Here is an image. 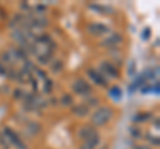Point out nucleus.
Listing matches in <instances>:
<instances>
[{"label":"nucleus","mask_w":160,"mask_h":149,"mask_svg":"<svg viewBox=\"0 0 160 149\" xmlns=\"http://www.w3.org/2000/svg\"><path fill=\"white\" fill-rule=\"evenodd\" d=\"M88 31L92 35H96L98 36V35H104L108 31V28L106 26H103V24H100V23H93L88 27Z\"/></svg>","instance_id":"423d86ee"},{"label":"nucleus","mask_w":160,"mask_h":149,"mask_svg":"<svg viewBox=\"0 0 160 149\" xmlns=\"http://www.w3.org/2000/svg\"><path fill=\"white\" fill-rule=\"evenodd\" d=\"M88 73H89V77L92 79V80H95L98 84H103V85H106L107 84V81L103 79V76L100 73H98V72H95V71H88Z\"/></svg>","instance_id":"1a4fd4ad"},{"label":"nucleus","mask_w":160,"mask_h":149,"mask_svg":"<svg viewBox=\"0 0 160 149\" xmlns=\"http://www.w3.org/2000/svg\"><path fill=\"white\" fill-rule=\"evenodd\" d=\"M72 88H73V91H75V92H76V93H80V95H84V93L89 92V89H91L89 84H87L86 81L83 80V79H78V80L72 84Z\"/></svg>","instance_id":"7ed1b4c3"},{"label":"nucleus","mask_w":160,"mask_h":149,"mask_svg":"<svg viewBox=\"0 0 160 149\" xmlns=\"http://www.w3.org/2000/svg\"><path fill=\"white\" fill-rule=\"evenodd\" d=\"M72 111L75 115L78 116H86L88 113V108L86 105H82V107H76V108H72Z\"/></svg>","instance_id":"9d476101"},{"label":"nucleus","mask_w":160,"mask_h":149,"mask_svg":"<svg viewBox=\"0 0 160 149\" xmlns=\"http://www.w3.org/2000/svg\"><path fill=\"white\" fill-rule=\"evenodd\" d=\"M111 96H115V99H118L120 97V89H118V88H112L111 89Z\"/></svg>","instance_id":"9b49d317"},{"label":"nucleus","mask_w":160,"mask_h":149,"mask_svg":"<svg viewBox=\"0 0 160 149\" xmlns=\"http://www.w3.org/2000/svg\"><path fill=\"white\" fill-rule=\"evenodd\" d=\"M122 41H123V39L119 33H112L108 39H106V40L103 41V46L104 47H118Z\"/></svg>","instance_id":"20e7f679"},{"label":"nucleus","mask_w":160,"mask_h":149,"mask_svg":"<svg viewBox=\"0 0 160 149\" xmlns=\"http://www.w3.org/2000/svg\"><path fill=\"white\" fill-rule=\"evenodd\" d=\"M3 133H4V138L7 140V142L9 141V142H12L13 145H16L18 147V149H27L26 148V145L20 141V138L15 135V133L11 131L9 128H4V131H3Z\"/></svg>","instance_id":"f03ea898"},{"label":"nucleus","mask_w":160,"mask_h":149,"mask_svg":"<svg viewBox=\"0 0 160 149\" xmlns=\"http://www.w3.org/2000/svg\"><path fill=\"white\" fill-rule=\"evenodd\" d=\"M112 117V111L108 107H102L99 108L98 111L93 112V115L91 117V121L95 124V125H104L107 124Z\"/></svg>","instance_id":"f257e3e1"},{"label":"nucleus","mask_w":160,"mask_h":149,"mask_svg":"<svg viewBox=\"0 0 160 149\" xmlns=\"http://www.w3.org/2000/svg\"><path fill=\"white\" fill-rule=\"evenodd\" d=\"M102 68H103L104 73H107L108 76L118 77V69L113 67V64H111V63H106V61H104V63H103V65H102Z\"/></svg>","instance_id":"6e6552de"},{"label":"nucleus","mask_w":160,"mask_h":149,"mask_svg":"<svg viewBox=\"0 0 160 149\" xmlns=\"http://www.w3.org/2000/svg\"><path fill=\"white\" fill-rule=\"evenodd\" d=\"M98 144H99V135H95L92 137H88L86 140H83L80 149H95Z\"/></svg>","instance_id":"39448f33"},{"label":"nucleus","mask_w":160,"mask_h":149,"mask_svg":"<svg viewBox=\"0 0 160 149\" xmlns=\"http://www.w3.org/2000/svg\"><path fill=\"white\" fill-rule=\"evenodd\" d=\"M62 101H63V104H71L72 103V99H71V96H64L62 99Z\"/></svg>","instance_id":"f8f14e48"},{"label":"nucleus","mask_w":160,"mask_h":149,"mask_svg":"<svg viewBox=\"0 0 160 149\" xmlns=\"http://www.w3.org/2000/svg\"><path fill=\"white\" fill-rule=\"evenodd\" d=\"M148 32H149V29L147 28V29H146V39H148V36H149V33H148Z\"/></svg>","instance_id":"ddd939ff"},{"label":"nucleus","mask_w":160,"mask_h":149,"mask_svg":"<svg viewBox=\"0 0 160 149\" xmlns=\"http://www.w3.org/2000/svg\"><path fill=\"white\" fill-rule=\"evenodd\" d=\"M78 135H79V137L82 138V140H86V138H88V137H92L95 135H98V132L95 131L93 128H91V127H83L79 131Z\"/></svg>","instance_id":"0eeeda50"}]
</instances>
